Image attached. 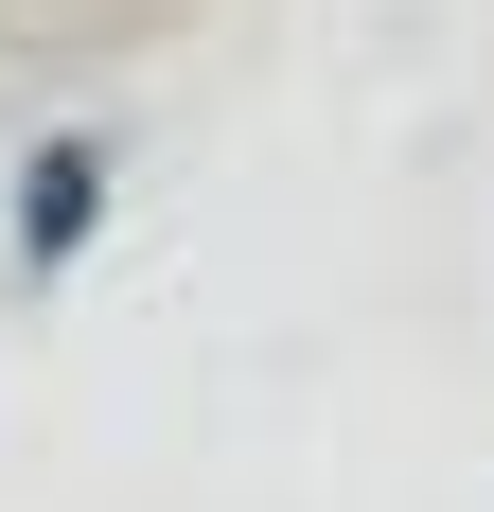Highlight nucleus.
<instances>
[{
  "label": "nucleus",
  "instance_id": "nucleus-1",
  "mask_svg": "<svg viewBox=\"0 0 494 512\" xmlns=\"http://www.w3.org/2000/svg\"><path fill=\"white\" fill-rule=\"evenodd\" d=\"M18 230H36V265L71 248V230H89V142H53V159H36V195H18Z\"/></svg>",
  "mask_w": 494,
  "mask_h": 512
}]
</instances>
